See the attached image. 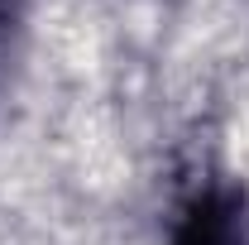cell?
I'll list each match as a JSON object with an SVG mask.
<instances>
[{"instance_id":"cell-2","label":"cell","mask_w":249,"mask_h":245,"mask_svg":"<svg viewBox=\"0 0 249 245\" xmlns=\"http://www.w3.org/2000/svg\"><path fill=\"white\" fill-rule=\"evenodd\" d=\"M15 48H19V29H15V15L0 10V87L10 82V62H15Z\"/></svg>"},{"instance_id":"cell-1","label":"cell","mask_w":249,"mask_h":245,"mask_svg":"<svg viewBox=\"0 0 249 245\" xmlns=\"http://www.w3.org/2000/svg\"><path fill=\"white\" fill-rule=\"evenodd\" d=\"M173 245H249L245 231V192L240 187H206L187 202Z\"/></svg>"}]
</instances>
